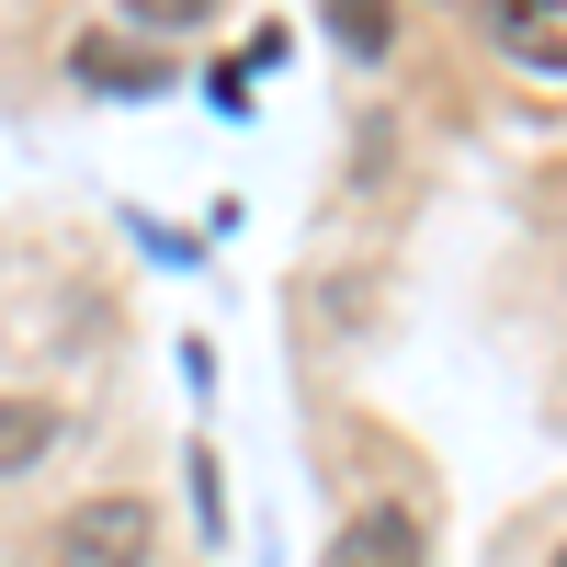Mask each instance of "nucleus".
Returning <instances> with one entry per match:
<instances>
[{"label":"nucleus","instance_id":"nucleus-3","mask_svg":"<svg viewBox=\"0 0 567 567\" xmlns=\"http://www.w3.org/2000/svg\"><path fill=\"white\" fill-rule=\"evenodd\" d=\"M69 80H91V91H159L171 69H159V45H125V34H69Z\"/></svg>","mask_w":567,"mask_h":567},{"label":"nucleus","instance_id":"nucleus-4","mask_svg":"<svg viewBox=\"0 0 567 567\" xmlns=\"http://www.w3.org/2000/svg\"><path fill=\"white\" fill-rule=\"evenodd\" d=\"M45 454H58V409L45 398H0V477H23Z\"/></svg>","mask_w":567,"mask_h":567},{"label":"nucleus","instance_id":"nucleus-6","mask_svg":"<svg viewBox=\"0 0 567 567\" xmlns=\"http://www.w3.org/2000/svg\"><path fill=\"white\" fill-rule=\"evenodd\" d=\"M556 567H567V556H556Z\"/></svg>","mask_w":567,"mask_h":567},{"label":"nucleus","instance_id":"nucleus-2","mask_svg":"<svg viewBox=\"0 0 567 567\" xmlns=\"http://www.w3.org/2000/svg\"><path fill=\"white\" fill-rule=\"evenodd\" d=\"M329 567H420V511H398V499L352 511L341 545H329Z\"/></svg>","mask_w":567,"mask_h":567},{"label":"nucleus","instance_id":"nucleus-1","mask_svg":"<svg viewBox=\"0 0 567 567\" xmlns=\"http://www.w3.org/2000/svg\"><path fill=\"white\" fill-rule=\"evenodd\" d=\"M45 545H58V567H148L159 556V511L114 488V499H80Z\"/></svg>","mask_w":567,"mask_h":567},{"label":"nucleus","instance_id":"nucleus-5","mask_svg":"<svg viewBox=\"0 0 567 567\" xmlns=\"http://www.w3.org/2000/svg\"><path fill=\"white\" fill-rule=\"evenodd\" d=\"M329 23H341V45H352V58H386V45H398V23L374 12V0H352V12H329Z\"/></svg>","mask_w":567,"mask_h":567}]
</instances>
